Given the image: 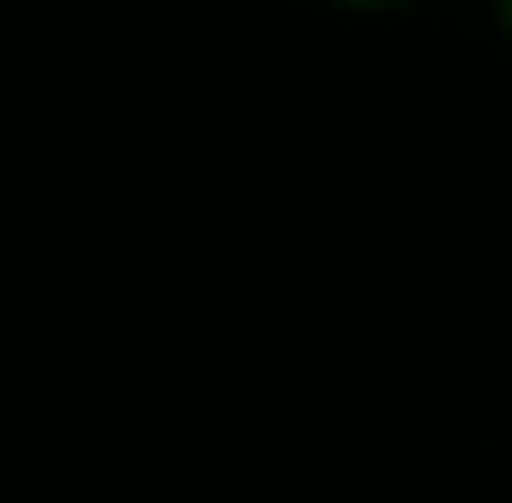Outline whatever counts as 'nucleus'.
Instances as JSON below:
<instances>
[{
  "mask_svg": "<svg viewBox=\"0 0 512 503\" xmlns=\"http://www.w3.org/2000/svg\"><path fill=\"white\" fill-rule=\"evenodd\" d=\"M495 18H504V36H512V0H495Z\"/></svg>",
  "mask_w": 512,
  "mask_h": 503,
  "instance_id": "nucleus-1",
  "label": "nucleus"
},
{
  "mask_svg": "<svg viewBox=\"0 0 512 503\" xmlns=\"http://www.w3.org/2000/svg\"><path fill=\"white\" fill-rule=\"evenodd\" d=\"M360 9H387V0H360Z\"/></svg>",
  "mask_w": 512,
  "mask_h": 503,
  "instance_id": "nucleus-2",
  "label": "nucleus"
}]
</instances>
